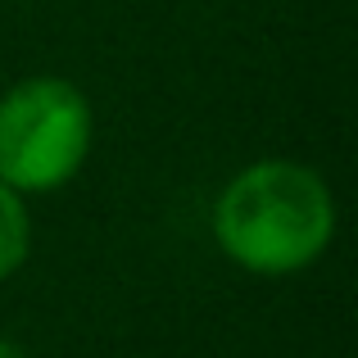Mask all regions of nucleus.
<instances>
[{
  "mask_svg": "<svg viewBox=\"0 0 358 358\" xmlns=\"http://www.w3.org/2000/svg\"><path fill=\"white\" fill-rule=\"evenodd\" d=\"M336 191L313 164L254 159L236 168L209 213L213 245L250 277H295L336 241Z\"/></svg>",
  "mask_w": 358,
  "mask_h": 358,
  "instance_id": "f257e3e1",
  "label": "nucleus"
},
{
  "mask_svg": "<svg viewBox=\"0 0 358 358\" xmlns=\"http://www.w3.org/2000/svg\"><path fill=\"white\" fill-rule=\"evenodd\" d=\"M0 358H27V354H23V345H18V341L0 336Z\"/></svg>",
  "mask_w": 358,
  "mask_h": 358,
  "instance_id": "20e7f679",
  "label": "nucleus"
},
{
  "mask_svg": "<svg viewBox=\"0 0 358 358\" xmlns=\"http://www.w3.org/2000/svg\"><path fill=\"white\" fill-rule=\"evenodd\" d=\"M96 145V109L69 78L36 73L0 96V182L50 195L82 173Z\"/></svg>",
  "mask_w": 358,
  "mask_h": 358,
  "instance_id": "f03ea898",
  "label": "nucleus"
},
{
  "mask_svg": "<svg viewBox=\"0 0 358 358\" xmlns=\"http://www.w3.org/2000/svg\"><path fill=\"white\" fill-rule=\"evenodd\" d=\"M27 259H32V209H27V195H18L14 186L0 182V286L9 277H18Z\"/></svg>",
  "mask_w": 358,
  "mask_h": 358,
  "instance_id": "7ed1b4c3",
  "label": "nucleus"
}]
</instances>
